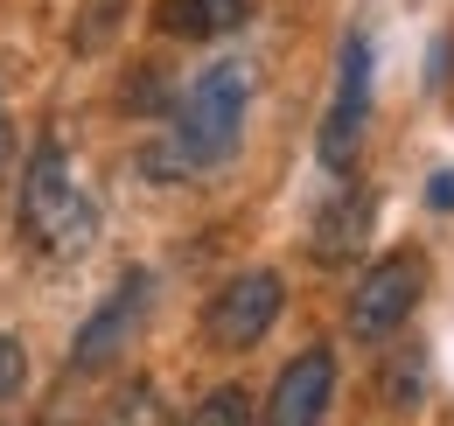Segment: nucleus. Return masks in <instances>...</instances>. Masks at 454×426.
<instances>
[{
  "label": "nucleus",
  "instance_id": "6",
  "mask_svg": "<svg viewBox=\"0 0 454 426\" xmlns=\"http://www.w3.org/2000/svg\"><path fill=\"white\" fill-rule=\"evenodd\" d=\"M329 391H336V357L315 343V350H301V357L280 371L273 398H266V426H322Z\"/></svg>",
  "mask_w": 454,
  "mask_h": 426
},
{
  "label": "nucleus",
  "instance_id": "1",
  "mask_svg": "<svg viewBox=\"0 0 454 426\" xmlns=\"http://www.w3.org/2000/svg\"><path fill=\"white\" fill-rule=\"evenodd\" d=\"M245 106H252V70H245V63H210V70L175 99V147L189 161V175L238 154Z\"/></svg>",
  "mask_w": 454,
  "mask_h": 426
},
{
  "label": "nucleus",
  "instance_id": "7",
  "mask_svg": "<svg viewBox=\"0 0 454 426\" xmlns=\"http://www.w3.org/2000/svg\"><path fill=\"white\" fill-rule=\"evenodd\" d=\"M140 301H147V280H119L113 294H106V308L77 328V343H70V364L77 371H98V364H113L119 343L133 335V321H140Z\"/></svg>",
  "mask_w": 454,
  "mask_h": 426
},
{
  "label": "nucleus",
  "instance_id": "10",
  "mask_svg": "<svg viewBox=\"0 0 454 426\" xmlns=\"http://www.w3.org/2000/svg\"><path fill=\"white\" fill-rule=\"evenodd\" d=\"M189 426H252V398H245L238 384H224V391H210V398L189 413Z\"/></svg>",
  "mask_w": 454,
  "mask_h": 426
},
{
  "label": "nucleus",
  "instance_id": "12",
  "mask_svg": "<svg viewBox=\"0 0 454 426\" xmlns=\"http://www.w3.org/2000/svg\"><path fill=\"white\" fill-rule=\"evenodd\" d=\"M434 210H454V175H448V168L434 175Z\"/></svg>",
  "mask_w": 454,
  "mask_h": 426
},
{
  "label": "nucleus",
  "instance_id": "11",
  "mask_svg": "<svg viewBox=\"0 0 454 426\" xmlns=\"http://www.w3.org/2000/svg\"><path fill=\"white\" fill-rule=\"evenodd\" d=\"M21 377H28V350H21L14 335H0V398H14Z\"/></svg>",
  "mask_w": 454,
  "mask_h": 426
},
{
  "label": "nucleus",
  "instance_id": "2",
  "mask_svg": "<svg viewBox=\"0 0 454 426\" xmlns=\"http://www.w3.org/2000/svg\"><path fill=\"white\" fill-rule=\"evenodd\" d=\"M21 231H28V245H43V252H57V259L91 245L98 217L84 203V189L70 182L63 147H35V154H28V175H21Z\"/></svg>",
  "mask_w": 454,
  "mask_h": 426
},
{
  "label": "nucleus",
  "instance_id": "13",
  "mask_svg": "<svg viewBox=\"0 0 454 426\" xmlns=\"http://www.w3.org/2000/svg\"><path fill=\"white\" fill-rule=\"evenodd\" d=\"M7 161H14V133L0 126V175H7Z\"/></svg>",
  "mask_w": 454,
  "mask_h": 426
},
{
  "label": "nucleus",
  "instance_id": "4",
  "mask_svg": "<svg viewBox=\"0 0 454 426\" xmlns=\"http://www.w3.org/2000/svg\"><path fill=\"white\" fill-rule=\"evenodd\" d=\"M280 301H286V287H280V272H238L231 287H217V301L203 308V335H210V350H252L273 321H280Z\"/></svg>",
  "mask_w": 454,
  "mask_h": 426
},
{
  "label": "nucleus",
  "instance_id": "9",
  "mask_svg": "<svg viewBox=\"0 0 454 426\" xmlns=\"http://www.w3.org/2000/svg\"><path fill=\"white\" fill-rule=\"evenodd\" d=\"M245 14H252V0H161L154 21H161L168 36H196V43H203V36H231Z\"/></svg>",
  "mask_w": 454,
  "mask_h": 426
},
{
  "label": "nucleus",
  "instance_id": "5",
  "mask_svg": "<svg viewBox=\"0 0 454 426\" xmlns=\"http://www.w3.org/2000/svg\"><path fill=\"white\" fill-rule=\"evenodd\" d=\"M364 119H371V50H364V36H349L336 63V99H329V119H322V168L329 175L356 168Z\"/></svg>",
  "mask_w": 454,
  "mask_h": 426
},
{
  "label": "nucleus",
  "instance_id": "8",
  "mask_svg": "<svg viewBox=\"0 0 454 426\" xmlns=\"http://www.w3.org/2000/svg\"><path fill=\"white\" fill-rule=\"evenodd\" d=\"M371 224H378L371 189H336V196L322 203V217H315L308 245H315V259H322V266H342V259H356V252H364Z\"/></svg>",
  "mask_w": 454,
  "mask_h": 426
},
{
  "label": "nucleus",
  "instance_id": "3",
  "mask_svg": "<svg viewBox=\"0 0 454 426\" xmlns=\"http://www.w3.org/2000/svg\"><path fill=\"white\" fill-rule=\"evenodd\" d=\"M419 294H427L419 252H392V259H378V266L364 272V287H356V301H349V328H356L364 343H385V335H398L405 321L419 315Z\"/></svg>",
  "mask_w": 454,
  "mask_h": 426
}]
</instances>
